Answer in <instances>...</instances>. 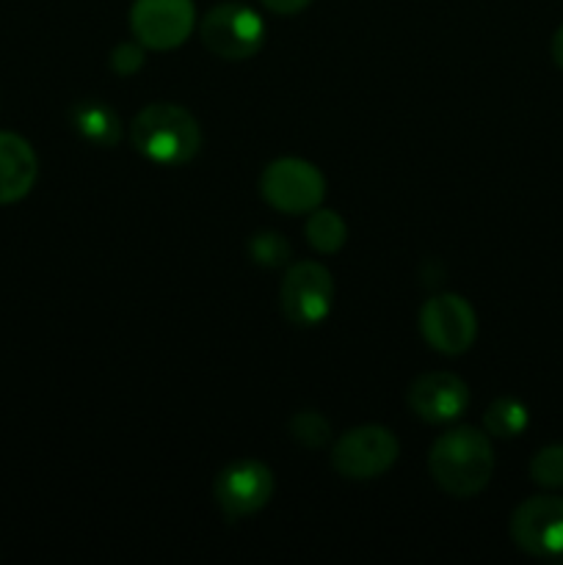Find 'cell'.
I'll return each instance as SVG.
<instances>
[{
  "mask_svg": "<svg viewBox=\"0 0 563 565\" xmlns=\"http://www.w3.org/2000/svg\"><path fill=\"white\" fill-rule=\"evenodd\" d=\"M431 480L453 500H472L495 475V447L486 430L456 425L428 450Z\"/></svg>",
  "mask_w": 563,
  "mask_h": 565,
  "instance_id": "cell-1",
  "label": "cell"
},
{
  "mask_svg": "<svg viewBox=\"0 0 563 565\" xmlns=\"http://www.w3.org/2000/svg\"><path fill=\"white\" fill-rule=\"evenodd\" d=\"M130 141L155 166H185L202 149L196 116L177 103H152L130 121Z\"/></svg>",
  "mask_w": 563,
  "mask_h": 565,
  "instance_id": "cell-2",
  "label": "cell"
},
{
  "mask_svg": "<svg viewBox=\"0 0 563 565\" xmlns=\"http://www.w3.org/2000/svg\"><path fill=\"white\" fill-rule=\"evenodd\" d=\"M259 196L274 210L304 215L320 207L326 199V177L304 158H276L259 174Z\"/></svg>",
  "mask_w": 563,
  "mask_h": 565,
  "instance_id": "cell-3",
  "label": "cell"
},
{
  "mask_svg": "<svg viewBox=\"0 0 563 565\" xmlns=\"http://www.w3.org/2000/svg\"><path fill=\"white\" fill-rule=\"evenodd\" d=\"M199 39L224 61H246L265 44V22L252 6L219 3L199 22Z\"/></svg>",
  "mask_w": 563,
  "mask_h": 565,
  "instance_id": "cell-4",
  "label": "cell"
},
{
  "mask_svg": "<svg viewBox=\"0 0 563 565\" xmlns=\"http://www.w3.org/2000/svg\"><path fill=\"white\" fill-rule=\"evenodd\" d=\"M401 456V441L384 425L346 430L331 447V467L346 480H375L390 472Z\"/></svg>",
  "mask_w": 563,
  "mask_h": 565,
  "instance_id": "cell-5",
  "label": "cell"
},
{
  "mask_svg": "<svg viewBox=\"0 0 563 565\" xmlns=\"http://www.w3.org/2000/svg\"><path fill=\"white\" fill-rule=\"evenodd\" d=\"M334 307V279L326 265L315 259L293 263L279 285V309L287 323L298 329L320 326Z\"/></svg>",
  "mask_w": 563,
  "mask_h": 565,
  "instance_id": "cell-6",
  "label": "cell"
},
{
  "mask_svg": "<svg viewBox=\"0 0 563 565\" xmlns=\"http://www.w3.org/2000/svg\"><path fill=\"white\" fill-rule=\"evenodd\" d=\"M274 491V472L268 469V463L257 461V458H241V461L226 463L213 480V500L226 522H241V519L259 513L270 502Z\"/></svg>",
  "mask_w": 563,
  "mask_h": 565,
  "instance_id": "cell-7",
  "label": "cell"
},
{
  "mask_svg": "<svg viewBox=\"0 0 563 565\" xmlns=\"http://www.w3.org/2000/svg\"><path fill=\"white\" fill-rule=\"evenodd\" d=\"M419 334L442 356H461L475 345L478 315L464 296L439 292L419 309Z\"/></svg>",
  "mask_w": 563,
  "mask_h": 565,
  "instance_id": "cell-8",
  "label": "cell"
},
{
  "mask_svg": "<svg viewBox=\"0 0 563 565\" xmlns=\"http://www.w3.org/2000/svg\"><path fill=\"white\" fill-rule=\"evenodd\" d=\"M196 25L193 0H132L130 31L144 47L174 50L188 42Z\"/></svg>",
  "mask_w": 563,
  "mask_h": 565,
  "instance_id": "cell-9",
  "label": "cell"
},
{
  "mask_svg": "<svg viewBox=\"0 0 563 565\" xmlns=\"http://www.w3.org/2000/svg\"><path fill=\"white\" fill-rule=\"evenodd\" d=\"M511 539L533 557H563V497H530L513 511Z\"/></svg>",
  "mask_w": 563,
  "mask_h": 565,
  "instance_id": "cell-10",
  "label": "cell"
},
{
  "mask_svg": "<svg viewBox=\"0 0 563 565\" xmlns=\"http://www.w3.org/2000/svg\"><path fill=\"white\" fill-rule=\"evenodd\" d=\"M406 403L414 417H419L423 423L447 425L456 423L467 412L469 390L456 373L434 370V373H423L412 381Z\"/></svg>",
  "mask_w": 563,
  "mask_h": 565,
  "instance_id": "cell-11",
  "label": "cell"
},
{
  "mask_svg": "<svg viewBox=\"0 0 563 565\" xmlns=\"http://www.w3.org/2000/svg\"><path fill=\"white\" fill-rule=\"evenodd\" d=\"M39 177V158L22 136L0 130V204L22 202Z\"/></svg>",
  "mask_w": 563,
  "mask_h": 565,
  "instance_id": "cell-12",
  "label": "cell"
},
{
  "mask_svg": "<svg viewBox=\"0 0 563 565\" xmlns=\"http://www.w3.org/2000/svg\"><path fill=\"white\" fill-rule=\"evenodd\" d=\"M70 119L77 136L97 149L119 147L121 136H125V125H121L119 114L108 103H99V99H81V103H75Z\"/></svg>",
  "mask_w": 563,
  "mask_h": 565,
  "instance_id": "cell-13",
  "label": "cell"
},
{
  "mask_svg": "<svg viewBox=\"0 0 563 565\" xmlns=\"http://www.w3.org/2000/svg\"><path fill=\"white\" fill-rule=\"evenodd\" d=\"M304 235L307 243L318 254H337L348 241V226L337 210L315 207L307 213V224H304Z\"/></svg>",
  "mask_w": 563,
  "mask_h": 565,
  "instance_id": "cell-14",
  "label": "cell"
},
{
  "mask_svg": "<svg viewBox=\"0 0 563 565\" xmlns=\"http://www.w3.org/2000/svg\"><path fill=\"white\" fill-rule=\"evenodd\" d=\"M530 412L517 397H497L484 414V430L495 439H517L528 430Z\"/></svg>",
  "mask_w": 563,
  "mask_h": 565,
  "instance_id": "cell-15",
  "label": "cell"
},
{
  "mask_svg": "<svg viewBox=\"0 0 563 565\" xmlns=\"http://www.w3.org/2000/svg\"><path fill=\"white\" fill-rule=\"evenodd\" d=\"M248 257H252V263L259 265V268H282V265L290 263L293 257L290 241H287L285 235H279L276 230L254 232V235L248 237Z\"/></svg>",
  "mask_w": 563,
  "mask_h": 565,
  "instance_id": "cell-16",
  "label": "cell"
},
{
  "mask_svg": "<svg viewBox=\"0 0 563 565\" xmlns=\"http://www.w3.org/2000/svg\"><path fill=\"white\" fill-rule=\"evenodd\" d=\"M290 436L296 445L307 447V450H320V447L329 445L331 439V423L315 408H301L290 417Z\"/></svg>",
  "mask_w": 563,
  "mask_h": 565,
  "instance_id": "cell-17",
  "label": "cell"
},
{
  "mask_svg": "<svg viewBox=\"0 0 563 565\" xmlns=\"http://www.w3.org/2000/svg\"><path fill=\"white\" fill-rule=\"evenodd\" d=\"M530 478L541 489H563V445H546L530 461Z\"/></svg>",
  "mask_w": 563,
  "mask_h": 565,
  "instance_id": "cell-18",
  "label": "cell"
},
{
  "mask_svg": "<svg viewBox=\"0 0 563 565\" xmlns=\"http://www.w3.org/2000/svg\"><path fill=\"white\" fill-rule=\"evenodd\" d=\"M144 44L138 42H119L114 50H110V70L116 72L119 77H130L136 75L138 70L144 66V61H147V53H144Z\"/></svg>",
  "mask_w": 563,
  "mask_h": 565,
  "instance_id": "cell-19",
  "label": "cell"
},
{
  "mask_svg": "<svg viewBox=\"0 0 563 565\" xmlns=\"http://www.w3.org/2000/svg\"><path fill=\"white\" fill-rule=\"evenodd\" d=\"M259 3H263L268 11H274V14L293 17V14H298V11L307 9L312 0H259Z\"/></svg>",
  "mask_w": 563,
  "mask_h": 565,
  "instance_id": "cell-20",
  "label": "cell"
},
{
  "mask_svg": "<svg viewBox=\"0 0 563 565\" xmlns=\"http://www.w3.org/2000/svg\"><path fill=\"white\" fill-rule=\"evenodd\" d=\"M552 61H555L557 70L563 72V25L557 28L555 36H552Z\"/></svg>",
  "mask_w": 563,
  "mask_h": 565,
  "instance_id": "cell-21",
  "label": "cell"
}]
</instances>
